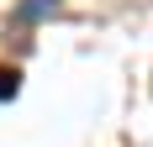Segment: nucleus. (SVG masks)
Wrapping results in <instances>:
<instances>
[{
    "mask_svg": "<svg viewBox=\"0 0 153 147\" xmlns=\"http://www.w3.org/2000/svg\"><path fill=\"white\" fill-rule=\"evenodd\" d=\"M58 5V0H21V11H16V21H37V16H48Z\"/></svg>",
    "mask_w": 153,
    "mask_h": 147,
    "instance_id": "1",
    "label": "nucleus"
},
{
    "mask_svg": "<svg viewBox=\"0 0 153 147\" xmlns=\"http://www.w3.org/2000/svg\"><path fill=\"white\" fill-rule=\"evenodd\" d=\"M16 89H21V74H16V68H0V100H16Z\"/></svg>",
    "mask_w": 153,
    "mask_h": 147,
    "instance_id": "2",
    "label": "nucleus"
}]
</instances>
